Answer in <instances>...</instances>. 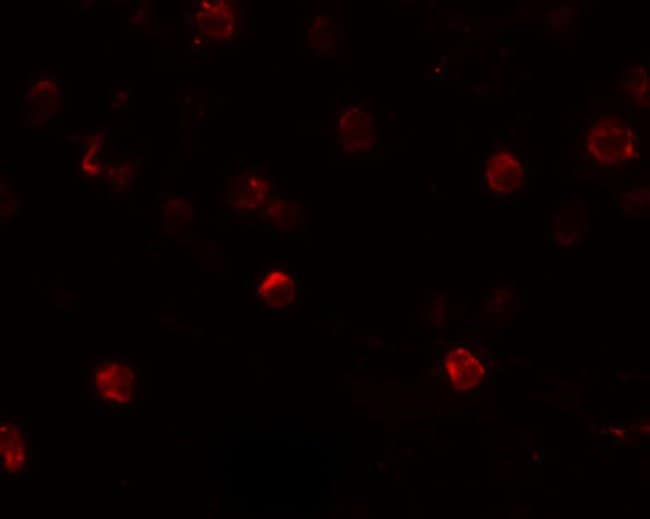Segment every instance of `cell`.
Listing matches in <instances>:
<instances>
[{
    "label": "cell",
    "instance_id": "3957f363",
    "mask_svg": "<svg viewBox=\"0 0 650 519\" xmlns=\"http://www.w3.org/2000/svg\"><path fill=\"white\" fill-rule=\"evenodd\" d=\"M445 370L452 384L461 390L478 385L486 372L480 360L462 346L448 352L445 358Z\"/></svg>",
    "mask_w": 650,
    "mask_h": 519
},
{
    "label": "cell",
    "instance_id": "5b68a950",
    "mask_svg": "<svg viewBox=\"0 0 650 519\" xmlns=\"http://www.w3.org/2000/svg\"><path fill=\"white\" fill-rule=\"evenodd\" d=\"M295 283L291 276L282 270H273L266 274L259 286L262 299L273 307H284L294 297Z\"/></svg>",
    "mask_w": 650,
    "mask_h": 519
},
{
    "label": "cell",
    "instance_id": "7a4b0ae2",
    "mask_svg": "<svg viewBox=\"0 0 650 519\" xmlns=\"http://www.w3.org/2000/svg\"><path fill=\"white\" fill-rule=\"evenodd\" d=\"M485 180L498 193H508L521 186L525 169L514 154L508 151L494 153L486 162Z\"/></svg>",
    "mask_w": 650,
    "mask_h": 519
},
{
    "label": "cell",
    "instance_id": "277c9868",
    "mask_svg": "<svg viewBox=\"0 0 650 519\" xmlns=\"http://www.w3.org/2000/svg\"><path fill=\"white\" fill-rule=\"evenodd\" d=\"M133 378L134 375L125 366L117 362L107 361L102 363L96 371V387L100 391L110 388L105 397L123 402L121 398L128 397L126 390Z\"/></svg>",
    "mask_w": 650,
    "mask_h": 519
},
{
    "label": "cell",
    "instance_id": "6da1fadb",
    "mask_svg": "<svg viewBox=\"0 0 650 519\" xmlns=\"http://www.w3.org/2000/svg\"><path fill=\"white\" fill-rule=\"evenodd\" d=\"M588 150L597 161L613 165L628 158L633 147L625 130L613 119L604 118L588 136Z\"/></svg>",
    "mask_w": 650,
    "mask_h": 519
}]
</instances>
